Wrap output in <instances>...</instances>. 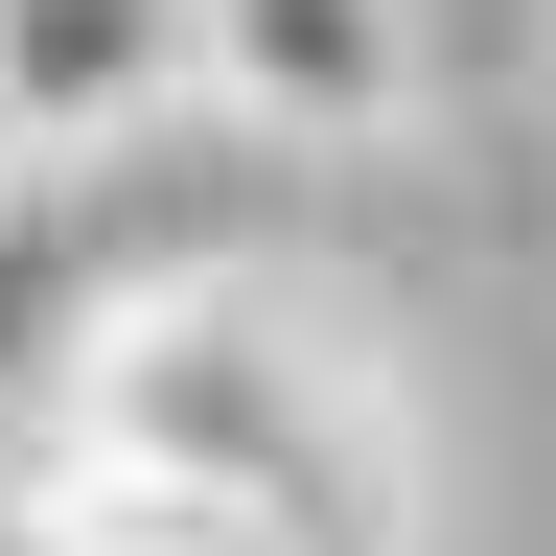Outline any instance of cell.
Masks as SVG:
<instances>
[{
	"label": "cell",
	"mask_w": 556,
	"mask_h": 556,
	"mask_svg": "<svg viewBox=\"0 0 556 556\" xmlns=\"http://www.w3.org/2000/svg\"><path fill=\"white\" fill-rule=\"evenodd\" d=\"M116 325V232H93V163H0V441L93 371Z\"/></svg>",
	"instance_id": "cell-4"
},
{
	"label": "cell",
	"mask_w": 556,
	"mask_h": 556,
	"mask_svg": "<svg viewBox=\"0 0 556 556\" xmlns=\"http://www.w3.org/2000/svg\"><path fill=\"white\" fill-rule=\"evenodd\" d=\"M24 441L116 464V486H186V510H232L278 556H417V394H394L371 302H325V278H278V255L116 278L93 371H70Z\"/></svg>",
	"instance_id": "cell-1"
},
{
	"label": "cell",
	"mask_w": 556,
	"mask_h": 556,
	"mask_svg": "<svg viewBox=\"0 0 556 556\" xmlns=\"http://www.w3.org/2000/svg\"><path fill=\"white\" fill-rule=\"evenodd\" d=\"M208 116H255V139H394L417 116V0H208Z\"/></svg>",
	"instance_id": "cell-3"
},
{
	"label": "cell",
	"mask_w": 556,
	"mask_h": 556,
	"mask_svg": "<svg viewBox=\"0 0 556 556\" xmlns=\"http://www.w3.org/2000/svg\"><path fill=\"white\" fill-rule=\"evenodd\" d=\"M186 93H208V0H0V139L24 163H116Z\"/></svg>",
	"instance_id": "cell-2"
}]
</instances>
